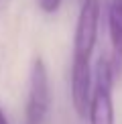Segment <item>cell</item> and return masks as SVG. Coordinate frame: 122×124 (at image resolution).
<instances>
[{
    "label": "cell",
    "instance_id": "3957f363",
    "mask_svg": "<svg viewBox=\"0 0 122 124\" xmlns=\"http://www.w3.org/2000/svg\"><path fill=\"white\" fill-rule=\"evenodd\" d=\"M100 0H81V8L73 33V59L90 61L94 53L100 29Z\"/></svg>",
    "mask_w": 122,
    "mask_h": 124
},
{
    "label": "cell",
    "instance_id": "8992f818",
    "mask_svg": "<svg viewBox=\"0 0 122 124\" xmlns=\"http://www.w3.org/2000/svg\"><path fill=\"white\" fill-rule=\"evenodd\" d=\"M61 2H63V0H39V6H41L43 12L53 14V12H57V10H59Z\"/></svg>",
    "mask_w": 122,
    "mask_h": 124
},
{
    "label": "cell",
    "instance_id": "7a4b0ae2",
    "mask_svg": "<svg viewBox=\"0 0 122 124\" xmlns=\"http://www.w3.org/2000/svg\"><path fill=\"white\" fill-rule=\"evenodd\" d=\"M51 81L45 61L37 57L30 65L29 75V96L24 108V124H45L51 112Z\"/></svg>",
    "mask_w": 122,
    "mask_h": 124
},
{
    "label": "cell",
    "instance_id": "277c9868",
    "mask_svg": "<svg viewBox=\"0 0 122 124\" xmlns=\"http://www.w3.org/2000/svg\"><path fill=\"white\" fill-rule=\"evenodd\" d=\"M92 90H94V81H92L90 61L71 59V104L79 118L88 116Z\"/></svg>",
    "mask_w": 122,
    "mask_h": 124
},
{
    "label": "cell",
    "instance_id": "52a82bcc",
    "mask_svg": "<svg viewBox=\"0 0 122 124\" xmlns=\"http://www.w3.org/2000/svg\"><path fill=\"white\" fill-rule=\"evenodd\" d=\"M0 124H8V118L4 116V112H2V108H0Z\"/></svg>",
    "mask_w": 122,
    "mask_h": 124
},
{
    "label": "cell",
    "instance_id": "5b68a950",
    "mask_svg": "<svg viewBox=\"0 0 122 124\" xmlns=\"http://www.w3.org/2000/svg\"><path fill=\"white\" fill-rule=\"evenodd\" d=\"M108 35L112 43V63L122 71V0H108Z\"/></svg>",
    "mask_w": 122,
    "mask_h": 124
},
{
    "label": "cell",
    "instance_id": "6da1fadb",
    "mask_svg": "<svg viewBox=\"0 0 122 124\" xmlns=\"http://www.w3.org/2000/svg\"><path fill=\"white\" fill-rule=\"evenodd\" d=\"M114 77L116 67L112 63V57L102 55L94 71V90H92V100L88 108L90 124H116L114 100H112Z\"/></svg>",
    "mask_w": 122,
    "mask_h": 124
}]
</instances>
